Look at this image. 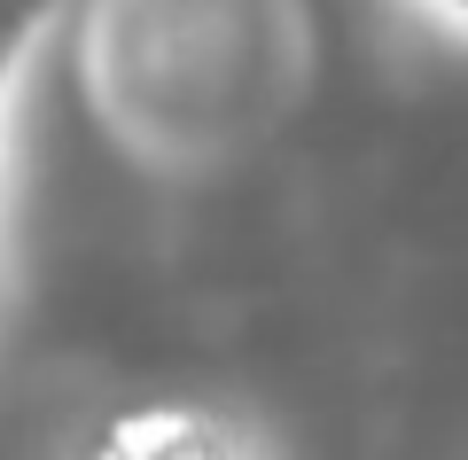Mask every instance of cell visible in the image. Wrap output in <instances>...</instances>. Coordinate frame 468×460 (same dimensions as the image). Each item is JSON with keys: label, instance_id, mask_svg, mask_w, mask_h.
<instances>
[{"label": "cell", "instance_id": "obj_1", "mask_svg": "<svg viewBox=\"0 0 468 460\" xmlns=\"http://www.w3.org/2000/svg\"><path fill=\"white\" fill-rule=\"evenodd\" d=\"M70 0H0V110H8V86H16V63Z\"/></svg>", "mask_w": 468, "mask_h": 460}, {"label": "cell", "instance_id": "obj_2", "mask_svg": "<svg viewBox=\"0 0 468 460\" xmlns=\"http://www.w3.org/2000/svg\"><path fill=\"white\" fill-rule=\"evenodd\" d=\"M437 8H445V16H461V24H468V0H437Z\"/></svg>", "mask_w": 468, "mask_h": 460}]
</instances>
